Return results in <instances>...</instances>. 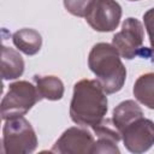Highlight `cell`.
Masks as SVG:
<instances>
[{"label":"cell","mask_w":154,"mask_h":154,"mask_svg":"<svg viewBox=\"0 0 154 154\" xmlns=\"http://www.w3.org/2000/svg\"><path fill=\"white\" fill-rule=\"evenodd\" d=\"M107 94L97 79H81L73 85L70 117L77 125L93 128L99 124L108 109Z\"/></svg>","instance_id":"obj_1"},{"label":"cell","mask_w":154,"mask_h":154,"mask_svg":"<svg viewBox=\"0 0 154 154\" xmlns=\"http://www.w3.org/2000/svg\"><path fill=\"white\" fill-rule=\"evenodd\" d=\"M88 66L106 94H114L123 88L126 69L113 45L106 42L94 45L88 55Z\"/></svg>","instance_id":"obj_2"},{"label":"cell","mask_w":154,"mask_h":154,"mask_svg":"<svg viewBox=\"0 0 154 154\" xmlns=\"http://www.w3.org/2000/svg\"><path fill=\"white\" fill-rule=\"evenodd\" d=\"M37 147V136L32 125L23 116L5 120L2 128V153L30 154Z\"/></svg>","instance_id":"obj_3"},{"label":"cell","mask_w":154,"mask_h":154,"mask_svg":"<svg viewBox=\"0 0 154 154\" xmlns=\"http://www.w3.org/2000/svg\"><path fill=\"white\" fill-rule=\"evenodd\" d=\"M41 96L35 84L28 81H17L8 85L0 105V114L4 120L22 117L28 113L32 106L41 101Z\"/></svg>","instance_id":"obj_4"},{"label":"cell","mask_w":154,"mask_h":154,"mask_svg":"<svg viewBox=\"0 0 154 154\" xmlns=\"http://www.w3.org/2000/svg\"><path fill=\"white\" fill-rule=\"evenodd\" d=\"M144 30L142 23L134 17L123 22L122 30L114 34L112 45L117 48L120 57L131 60L136 57H149V48H143Z\"/></svg>","instance_id":"obj_5"},{"label":"cell","mask_w":154,"mask_h":154,"mask_svg":"<svg viewBox=\"0 0 154 154\" xmlns=\"http://www.w3.org/2000/svg\"><path fill=\"white\" fill-rule=\"evenodd\" d=\"M122 13V6L118 1L95 0L84 18L94 30L99 32H108L118 28Z\"/></svg>","instance_id":"obj_6"},{"label":"cell","mask_w":154,"mask_h":154,"mask_svg":"<svg viewBox=\"0 0 154 154\" xmlns=\"http://www.w3.org/2000/svg\"><path fill=\"white\" fill-rule=\"evenodd\" d=\"M125 148L135 154L147 152L154 144V123L147 118H138L122 131Z\"/></svg>","instance_id":"obj_7"},{"label":"cell","mask_w":154,"mask_h":154,"mask_svg":"<svg viewBox=\"0 0 154 154\" xmlns=\"http://www.w3.org/2000/svg\"><path fill=\"white\" fill-rule=\"evenodd\" d=\"M94 142V135L85 126H72L61 134L51 152L58 154H91Z\"/></svg>","instance_id":"obj_8"},{"label":"cell","mask_w":154,"mask_h":154,"mask_svg":"<svg viewBox=\"0 0 154 154\" xmlns=\"http://www.w3.org/2000/svg\"><path fill=\"white\" fill-rule=\"evenodd\" d=\"M24 60L19 52L11 47L1 48V77L4 81H11L20 77L24 72Z\"/></svg>","instance_id":"obj_9"},{"label":"cell","mask_w":154,"mask_h":154,"mask_svg":"<svg viewBox=\"0 0 154 154\" xmlns=\"http://www.w3.org/2000/svg\"><path fill=\"white\" fill-rule=\"evenodd\" d=\"M12 42L22 53L26 55H35L42 47V36L35 29L23 28L12 35Z\"/></svg>","instance_id":"obj_10"},{"label":"cell","mask_w":154,"mask_h":154,"mask_svg":"<svg viewBox=\"0 0 154 154\" xmlns=\"http://www.w3.org/2000/svg\"><path fill=\"white\" fill-rule=\"evenodd\" d=\"M34 84L37 88V91L41 99L49 101H58L64 96V83L57 76H38L32 77Z\"/></svg>","instance_id":"obj_11"},{"label":"cell","mask_w":154,"mask_h":154,"mask_svg":"<svg viewBox=\"0 0 154 154\" xmlns=\"http://www.w3.org/2000/svg\"><path fill=\"white\" fill-rule=\"evenodd\" d=\"M143 117V111L134 100H125L114 107L112 120L122 132L129 124Z\"/></svg>","instance_id":"obj_12"},{"label":"cell","mask_w":154,"mask_h":154,"mask_svg":"<svg viewBox=\"0 0 154 154\" xmlns=\"http://www.w3.org/2000/svg\"><path fill=\"white\" fill-rule=\"evenodd\" d=\"M132 93L138 102L154 109V72L141 75L134 84Z\"/></svg>","instance_id":"obj_13"},{"label":"cell","mask_w":154,"mask_h":154,"mask_svg":"<svg viewBox=\"0 0 154 154\" xmlns=\"http://www.w3.org/2000/svg\"><path fill=\"white\" fill-rule=\"evenodd\" d=\"M91 129L96 137H106L114 140L116 142H119L122 140V132L116 126L112 118H103L99 124L94 125Z\"/></svg>","instance_id":"obj_14"},{"label":"cell","mask_w":154,"mask_h":154,"mask_svg":"<svg viewBox=\"0 0 154 154\" xmlns=\"http://www.w3.org/2000/svg\"><path fill=\"white\" fill-rule=\"evenodd\" d=\"M94 1L95 0H64V7L72 16L85 17Z\"/></svg>","instance_id":"obj_15"},{"label":"cell","mask_w":154,"mask_h":154,"mask_svg":"<svg viewBox=\"0 0 154 154\" xmlns=\"http://www.w3.org/2000/svg\"><path fill=\"white\" fill-rule=\"evenodd\" d=\"M97 140L94 142V146L91 148V154L95 153H112V154H119L120 150L118 148V142L111 138L106 137H96Z\"/></svg>","instance_id":"obj_16"},{"label":"cell","mask_w":154,"mask_h":154,"mask_svg":"<svg viewBox=\"0 0 154 154\" xmlns=\"http://www.w3.org/2000/svg\"><path fill=\"white\" fill-rule=\"evenodd\" d=\"M143 23H144V28L147 29V32L149 36V42H150L149 58H152V60L154 61V7L149 8L147 12H144Z\"/></svg>","instance_id":"obj_17"},{"label":"cell","mask_w":154,"mask_h":154,"mask_svg":"<svg viewBox=\"0 0 154 154\" xmlns=\"http://www.w3.org/2000/svg\"><path fill=\"white\" fill-rule=\"evenodd\" d=\"M129 1H138V0H129Z\"/></svg>","instance_id":"obj_18"}]
</instances>
